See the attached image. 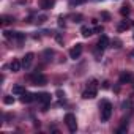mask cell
Instances as JSON below:
<instances>
[{
  "label": "cell",
  "instance_id": "8992f818",
  "mask_svg": "<svg viewBox=\"0 0 134 134\" xmlns=\"http://www.w3.org/2000/svg\"><path fill=\"white\" fill-rule=\"evenodd\" d=\"M96 92H98V88H92V87H87V90L82 93V98H84V99H93V98L96 96Z\"/></svg>",
  "mask_w": 134,
  "mask_h": 134
},
{
  "label": "cell",
  "instance_id": "5bb4252c",
  "mask_svg": "<svg viewBox=\"0 0 134 134\" xmlns=\"http://www.w3.org/2000/svg\"><path fill=\"white\" fill-rule=\"evenodd\" d=\"M129 27H131V22H128L126 19H123V21L118 24V30H120V32H121V30H128Z\"/></svg>",
  "mask_w": 134,
  "mask_h": 134
},
{
  "label": "cell",
  "instance_id": "3957f363",
  "mask_svg": "<svg viewBox=\"0 0 134 134\" xmlns=\"http://www.w3.org/2000/svg\"><path fill=\"white\" fill-rule=\"evenodd\" d=\"M30 81L33 85H46L47 84V77L41 73H35V74H30Z\"/></svg>",
  "mask_w": 134,
  "mask_h": 134
},
{
  "label": "cell",
  "instance_id": "7a4b0ae2",
  "mask_svg": "<svg viewBox=\"0 0 134 134\" xmlns=\"http://www.w3.org/2000/svg\"><path fill=\"white\" fill-rule=\"evenodd\" d=\"M65 123H66V126H68V129H70L71 132H76V129H77V121H76V117H74L73 114H66V115H65Z\"/></svg>",
  "mask_w": 134,
  "mask_h": 134
},
{
  "label": "cell",
  "instance_id": "83f0119b",
  "mask_svg": "<svg viewBox=\"0 0 134 134\" xmlns=\"http://www.w3.org/2000/svg\"><path fill=\"white\" fill-rule=\"evenodd\" d=\"M44 21H46V16H40V18H38V22H40V24L44 22Z\"/></svg>",
  "mask_w": 134,
  "mask_h": 134
},
{
  "label": "cell",
  "instance_id": "484cf974",
  "mask_svg": "<svg viewBox=\"0 0 134 134\" xmlns=\"http://www.w3.org/2000/svg\"><path fill=\"white\" fill-rule=\"evenodd\" d=\"M44 55H46V57H52V55H54V52H52V51H46V52H44Z\"/></svg>",
  "mask_w": 134,
  "mask_h": 134
},
{
  "label": "cell",
  "instance_id": "4316f807",
  "mask_svg": "<svg viewBox=\"0 0 134 134\" xmlns=\"http://www.w3.org/2000/svg\"><path fill=\"white\" fill-rule=\"evenodd\" d=\"M103 18H104L106 21H109V19H110V16H109V13H103Z\"/></svg>",
  "mask_w": 134,
  "mask_h": 134
},
{
  "label": "cell",
  "instance_id": "7402d4cb",
  "mask_svg": "<svg viewBox=\"0 0 134 134\" xmlns=\"http://www.w3.org/2000/svg\"><path fill=\"white\" fill-rule=\"evenodd\" d=\"M93 33H103V27H101V25L95 27V29H93Z\"/></svg>",
  "mask_w": 134,
  "mask_h": 134
},
{
  "label": "cell",
  "instance_id": "ac0fdd59",
  "mask_svg": "<svg viewBox=\"0 0 134 134\" xmlns=\"http://www.w3.org/2000/svg\"><path fill=\"white\" fill-rule=\"evenodd\" d=\"M120 13H121L123 16H128V14H129V7H128V5H125V7H121V10H120Z\"/></svg>",
  "mask_w": 134,
  "mask_h": 134
},
{
  "label": "cell",
  "instance_id": "2e32d148",
  "mask_svg": "<svg viewBox=\"0 0 134 134\" xmlns=\"http://www.w3.org/2000/svg\"><path fill=\"white\" fill-rule=\"evenodd\" d=\"M24 93H25L24 87H21V85H14L13 87V95H24Z\"/></svg>",
  "mask_w": 134,
  "mask_h": 134
},
{
  "label": "cell",
  "instance_id": "30bf717a",
  "mask_svg": "<svg viewBox=\"0 0 134 134\" xmlns=\"http://www.w3.org/2000/svg\"><path fill=\"white\" fill-rule=\"evenodd\" d=\"M36 99V96L35 95H32V93H24V95H21V101L24 103V104H29V103H32V101H35Z\"/></svg>",
  "mask_w": 134,
  "mask_h": 134
},
{
  "label": "cell",
  "instance_id": "6da1fadb",
  "mask_svg": "<svg viewBox=\"0 0 134 134\" xmlns=\"http://www.w3.org/2000/svg\"><path fill=\"white\" fill-rule=\"evenodd\" d=\"M99 109H101V121H107L112 115V104L109 101H103L99 104Z\"/></svg>",
  "mask_w": 134,
  "mask_h": 134
},
{
  "label": "cell",
  "instance_id": "9a60e30c",
  "mask_svg": "<svg viewBox=\"0 0 134 134\" xmlns=\"http://www.w3.org/2000/svg\"><path fill=\"white\" fill-rule=\"evenodd\" d=\"M3 35H5V38H7V40H16L18 32H10V30H7V32H3Z\"/></svg>",
  "mask_w": 134,
  "mask_h": 134
},
{
  "label": "cell",
  "instance_id": "52a82bcc",
  "mask_svg": "<svg viewBox=\"0 0 134 134\" xmlns=\"http://www.w3.org/2000/svg\"><path fill=\"white\" fill-rule=\"evenodd\" d=\"M96 46H98V49L104 51V49L109 46V38H107L106 35H101V36H99V40H98V44H96Z\"/></svg>",
  "mask_w": 134,
  "mask_h": 134
},
{
  "label": "cell",
  "instance_id": "277c9868",
  "mask_svg": "<svg viewBox=\"0 0 134 134\" xmlns=\"http://www.w3.org/2000/svg\"><path fill=\"white\" fill-rule=\"evenodd\" d=\"M36 96V99H38V103H41L43 104V110H47V106L51 104V95L49 93H38V95H35Z\"/></svg>",
  "mask_w": 134,
  "mask_h": 134
},
{
  "label": "cell",
  "instance_id": "8fae6325",
  "mask_svg": "<svg viewBox=\"0 0 134 134\" xmlns=\"http://www.w3.org/2000/svg\"><path fill=\"white\" fill-rule=\"evenodd\" d=\"M55 3V0H40V8L43 10H51Z\"/></svg>",
  "mask_w": 134,
  "mask_h": 134
},
{
  "label": "cell",
  "instance_id": "44dd1931",
  "mask_svg": "<svg viewBox=\"0 0 134 134\" xmlns=\"http://www.w3.org/2000/svg\"><path fill=\"white\" fill-rule=\"evenodd\" d=\"M126 129H128V125H126V121H125V123H123V126H120V128H118V129H117V132H118V134H120V132H125V131H126Z\"/></svg>",
  "mask_w": 134,
  "mask_h": 134
},
{
  "label": "cell",
  "instance_id": "f1b7e54d",
  "mask_svg": "<svg viewBox=\"0 0 134 134\" xmlns=\"http://www.w3.org/2000/svg\"><path fill=\"white\" fill-rule=\"evenodd\" d=\"M114 44H115V46H114V47H120V44H121V43H120V41H118V40H114Z\"/></svg>",
  "mask_w": 134,
  "mask_h": 134
},
{
  "label": "cell",
  "instance_id": "d6986e66",
  "mask_svg": "<svg viewBox=\"0 0 134 134\" xmlns=\"http://www.w3.org/2000/svg\"><path fill=\"white\" fill-rule=\"evenodd\" d=\"M3 103H5V104H13V103H14V98H13V96H5V98H3Z\"/></svg>",
  "mask_w": 134,
  "mask_h": 134
},
{
  "label": "cell",
  "instance_id": "cb8c5ba5",
  "mask_svg": "<svg viewBox=\"0 0 134 134\" xmlns=\"http://www.w3.org/2000/svg\"><path fill=\"white\" fill-rule=\"evenodd\" d=\"M58 25H65V18H63V16L58 18Z\"/></svg>",
  "mask_w": 134,
  "mask_h": 134
},
{
  "label": "cell",
  "instance_id": "ffe728a7",
  "mask_svg": "<svg viewBox=\"0 0 134 134\" xmlns=\"http://www.w3.org/2000/svg\"><path fill=\"white\" fill-rule=\"evenodd\" d=\"M81 3H85V0H70V5L74 7V5H81Z\"/></svg>",
  "mask_w": 134,
  "mask_h": 134
},
{
  "label": "cell",
  "instance_id": "ba28073f",
  "mask_svg": "<svg viewBox=\"0 0 134 134\" xmlns=\"http://www.w3.org/2000/svg\"><path fill=\"white\" fill-rule=\"evenodd\" d=\"M134 82V76L131 73H121L120 74V84H129Z\"/></svg>",
  "mask_w": 134,
  "mask_h": 134
},
{
  "label": "cell",
  "instance_id": "4fadbf2b",
  "mask_svg": "<svg viewBox=\"0 0 134 134\" xmlns=\"http://www.w3.org/2000/svg\"><path fill=\"white\" fill-rule=\"evenodd\" d=\"M81 33H82V36H85V38H88L90 35H93V29H90V27H87V25H84V27L81 29Z\"/></svg>",
  "mask_w": 134,
  "mask_h": 134
},
{
  "label": "cell",
  "instance_id": "d4e9b609",
  "mask_svg": "<svg viewBox=\"0 0 134 134\" xmlns=\"http://www.w3.org/2000/svg\"><path fill=\"white\" fill-rule=\"evenodd\" d=\"M55 40H57L58 43H63V38H62V35H58V33L55 35Z\"/></svg>",
  "mask_w": 134,
  "mask_h": 134
},
{
  "label": "cell",
  "instance_id": "9c48e42d",
  "mask_svg": "<svg viewBox=\"0 0 134 134\" xmlns=\"http://www.w3.org/2000/svg\"><path fill=\"white\" fill-rule=\"evenodd\" d=\"M33 54L32 52H29V54H25V57L22 58V66L27 70V68H30V65H32V62H33Z\"/></svg>",
  "mask_w": 134,
  "mask_h": 134
},
{
  "label": "cell",
  "instance_id": "603a6c76",
  "mask_svg": "<svg viewBox=\"0 0 134 134\" xmlns=\"http://www.w3.org/2000/svg\"><path fill=\"white\" fill-rule=\"evenodd\" d=\"M73 19H74V22H81L82 16H81V14H77V16H73Z\"/></svg>",
  "mask_w": 134,
  "mask_h": 134
},
{
  "label": "cell",
  "instance_id": "5b68a950",
  "mask_svg": "<svg viewBox=\"0 0 134 134\" xmlns=\"http://www.w3.org/2000/svg\"><path fill=\"white\" fill-rule=\"evenodd\" d=\"M82 49H84V47H82V44H79V43H77V44L70 51V57H71L73 60L79 58V57H81V54H82Z\"/></svg>",
  "mask_w": 134,
  "mask_h": 134
},
{
  "label": "cell",
  "instance_id": "7c38bea8",
  "mask_svg": "<svg viewBox=\"0 0 134 134\" xmlns=\"http://www.w3.org/2000/svg\"><path fill=\"white\" fill-rule=\"evenodd\" d=\"M21 66H22V62H19L18 58H14V60L11 62V65H10V68H11L13 73H18V71L21 70Z\"/></svg>",
  "mask_w": 134,
  "mask_h": 134
},
{
  "label": "cell",
  "instance_id": "e0dca14e",
  "mask_svg": "<svg viewBox=\"0 0 134 134\" xmlns=\"http://www.w3.org/2000/svg\"><path fill=\"white\" fill-rule=\"evenodd\" d=\"M13 21H14L13 18H8V16H2V24H3V25H7V24H11Z\"/></svg>",
  "mask_w": 134,
  "mask_h": 134
},
{
  "label": "cell",
  "instance_id": "f546056e",
  "mask_svg": "<svg viewBox=\"0 0 134 134\" xmlns=\"http://www.w3.org/2000/svg\"><path fill=\"white\" fill-rule=\"evenodd\" d=\"M57 96H58V98H63V96H65V93H63V92H60V90H58V92H57Z\"/></svg>",
  "mask_w": 134,
  "mask_h": 134
},
{
  "label": "cell",
  "instance_id": "4dcf8cb0",
  "mask_svg": "<svg viewBox=\"0 0 134 134\" xmlns=\"http://www.w3.org/2000/svg\"><path fill=\"white\" fill-rule=\"evenodd\" d=\"M103 88H109V82H104L103 84Z\"/></svg>",
  "mask_w": 134,
  "mask_h": 134
},
{
  "label": "cell",
  "instance_id": "1f68e13d",
  "mask_svg": "<svg viewBox=\"0 0 134 134\" xmlns=\"http://www.w3.org/2000/svg\"><path fill=\"white\" fill-rule=\"evenodd\" d=\"M131 57H134V51H132V52H131Z\"/></svg>",
  "mask_w": 134,
  "mask_h": 134
}]
</instances>
